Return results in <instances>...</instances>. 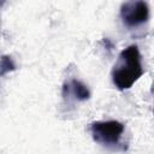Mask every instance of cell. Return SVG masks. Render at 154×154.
Here are the masks:
<instances>
[{"mask_svg": "<svg viewBox=\"0 0 154 154\" xmlns=\"http://www.w3.org/2000/svg\"><path fill=\"white\" fill-rule=\"evenodd\" d=\"M142 75L143 69L138 47L131 45L120 52L112 70V81L118 89L125 90L131 88Z\"/></svg>", "mask_w": 154, "mask_h": 154, "instance_id": "cell-1", "label": "cell"}, {"mask_svg": "<svg viewBox=\"0 0 154 154\" xmlns=\"http://www.w3.org/2000/svg\"><path fill=\"white\" fill-rule=\"evenodd\" d=\"M94 141L105 146L117 144L124 132V125L117 120L95 122L90 126Z\"/></svg>", "mask_w": 154, "mask_h": 154, "instance_id": "cell-2", "label": "cell"}, {"mask_svg": "<svg viewBox=\"0 0 154 154\" xmlns=\"http://www.w3.org/2000/svg\"><path fill=\"white\" fill-rule=\"evenodd\" d=\"M16 65L13 63V60L11 59V57L4 55L1 58V75H5L7 71H12L14 70Z\"/></svg>", "mask_w": 154, "mask_h": 154, "instance_id": "cell-5", "label": "cell"}, {"mask_svg": "<svg viewBox=\"0 0 154 154\" xmlns=\"http://www.w3.org/2000/svg\"><path fill=\"white\" fill-rule=\"evenodd\" d=\"M152 91H153V94H154V87H153V88H152Z\"/></svg>", "mask_w": 154, "mask_h": 154, "instance_id": "cell-6", "label": "cell"}, {"mask_svg": "<svg viewBox=\"0 0 154 154\" xmlns=\"http://www.w3.org/2000/svg\"><path fill=\"white\" fill-rule=\"evenodd\" d=\"M120 17L128 26H137L148 20V4L144 1H126L120 7Z\"/></svg>", "mask_w": 154, "mask_h": 154, "instance_id": "cell-3", "label": "cell"}, {"mask_svg": "<svg viewBox=\"0 0 154 154\" xmlns=\"http://www.w3.org/2000/svg\"><path fill=\"white\" fill-rule=\"evenodd\" d=\"M64 90H67V93H71L77 100H81V101L88 100L90 96L89 89L81 81H77V79H72L69 84H65Z\"/></svg>", "mask_w": 154, "mask_h": 154, "instance_id": "cell-4", "label": "cell"}]
</instances>
